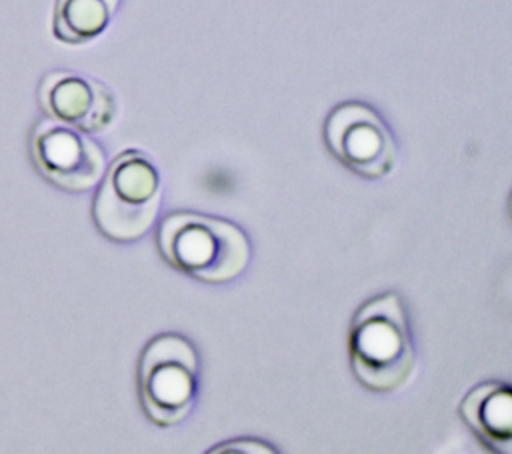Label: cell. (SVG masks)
<instances>
[{
	"instance_id": "3957f363",
	"label": "cell",
	"mask_w": 512,
	"mask_h": 454,
	"mask_svg": "<svg viewBox=\"0 0 512 454\" xmlns=\"http://www.w3.org/2000/svg\"><path fill=\"white\" fill-rule=\"evenodd\" d=\"M92 202V220L102 236L114 242H134L156 222L162 188L152 160L140 150L114 158L100 178Z\"/></svg>"
},
{
	"instance_id": "ba28073f",
	"label": "cell",
	"mask_w": 512,
	"mask_h": 454,
	"mask_svg": "<svg viewBox=\"0 0 512 454\" xmlns=\"http://www.w3.org/2000/svg\"><path fill=\"white\" fill-rule=\"evenodd\" d=\"M460 416L476 438L492 452H510L512 392L504 382H484L460 402Z\"/></svg>"
},
{
	"instance_id": "7a4b0ae2",
	"label": "cell",
	"mask_w": 512,
	"mask_h": 454,
	"mask_svg": "<svg viewBox=\"0 0 512 454\" xmlns=\"http://www.w3.org/2000/svg\"><path fill=\"white\" fill-rule=\"evenodd\" d=\"M156 246L172 268L206 284H226L250 262V242L236 224L198 212L164 216Z\"/></svg>"
},
{
	"instance_id": "277c9868",
	"label": "cell",
	"mask_w": 512,
	"mask_h": 454,
	"mask_svg": "<svg viewBox=\"0 0 512 454\" xmlns=\"http://www.w3.org/2000/svg\"><path fill=\"white\" fill-rule=\"evenodd\" d=\"M198 390V354L180 334L152 338L138 360V400L156 426L182 422Z\"/></svg>"
},
{
	"instance_id": "5b68a950",
	"label": "cell",
	"mask_w": 512,
	"mask_h": 454,
	"mask_svg": "<svg viewBox=\"0 0 512 454\" xmlns=\"http://www.w3.org/2000/svg\"><path fill=\"white\" fill-rule=\"evenodd\" d=\"M324 142L330 154L364 178H382L396 164V142L374 108L344 102L332 108L324 122Z\"/></svg>"
},
{
	"instance_id": "9c48e42d",
	"label": "cell",
	"mask_w": 512,
	"mask_h": 454,
	"mask_svg": "<svg viewBox=\"0 0 512 454\" xmlns=\"http://www.w3.org/2000/svg\"><path fill=\"white\" fill-rule=\"evenodd\" d=\"M120 0H56L54 36L66 44H86L110 24Z\"/></svg>"
},
{
	"instance_id": "52a82bcc",
	"label": "cell",
	"mask_w": 512,
	"mask_h": 454,
	"mask_svg": "<svg viewBox=\"0 0 512 454\" xmlns=\"http://www.w3.org/2000/svg\"><path fill=\"white\" fill-rule=\"evenodd\" d=\"M38 102L48 118L88 134L106 130L116 114L114 96L102 82L68 70L42 78Z\"/></svg>"
},
{
	"instance_id": "6da1fadb",
	"label": "cell",
	"mask_w": 512,
	"mask_h": 454,
	"mask_svg": "<svg viewBox=\"0 0 512 454\" xmlns=\"http://www.w3.org/2000/svg\"><path fill=\"white\" fill-rule=\"evenodd\" d=\"M350 366L356 380L374 392L402 388L416 368L408 314L396 292L364 302L350 324Z\"/></svg>"
},
{
	"instance_id": "8992f818",
	"label": "cell",
	"mask_w": 512,
	"mask_h": 454,
	"mask_svg": "<svg viewBox=\"0 0 512 454\" xmlns=\"http://www.w3.org/2000/svg\"><path fill=\"white\" fill-rule=\"evenodd\" d=\"M30 158L40 176L66 192L94 188L106 170L104 150L92 138L52 118L34 126Z\"/></svg>"
}]
</instances>
